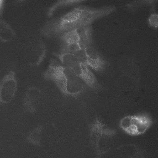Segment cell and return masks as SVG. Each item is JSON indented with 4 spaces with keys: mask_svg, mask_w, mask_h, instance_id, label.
Listing matches in <instances>:
<instances>
[{
    "mask_svg": "<svg viewBox=\"0 0 158 158\" xmlns=\"http://www.w3.org/2000/svg\"><path fill=\"white\" fill-rule=\"evenodd\" d=\"M7 35L8 34L10 35H13V32L11 29L7 24L2 22H0V35ZM8 35H9L7 34Z\"/></svg>",
    "mask_w": 158,
    "mask_h": 158,
    "instance_id": "cell-13",
    "label": "cell"
},
{
    "mask_svg": "<svg viewBox=\"0 0 158 158\" xmlns=\"http://www.w3.org/2000/svg\"><path fill=\"white\" fill-rule=\"evenodd\" d=\"M61 63L70 69L74 73L90 88L96 86V77L88 67L80 61L73 54L67 52L53 53Z\"/></svg>",
    "mask_w": 158,
    "mask_h": 158,
    "instance_id": "cell-3",
    "label": "cell"
},
{
    "mask_svg": "<svg viewBox=\"0 0 158 158\" xmlns=\"http://www.w3.org/2000/svg\"><path fill=\"white\" fill-rule=\"evenodd\" d=\"M3 1L2 0H0V7L2 5V3Z\"/></svg>",
    "mask_w": 158,
    "mask_h": 158,
    "instance_id": "cell-16",
    "label": "cell"
},
{
    "mask_svg": "<svg viewBox=\"0 0 158 158\" xmlns=\"http://www.w3.org/2000/svg\"><path fill=\"white\" fill-rule=\"evenodd\" d=\"M43 98V93L40 88L35 86L30 87L27 91L24 98V106L26 110L30 113L36 112Z\"/></svg>",
    "mask_w": 158,
    "mask_h": 158,
    "instance_id": "cell-7",
    "label": "cell"
},
{
    "mask_svg": "<svg viewBox=\"0 0 158 158\" xmlns=\"http://www.w3.org/2000/svg\"><path fill=\"white\" fill-rule=\"evenodd\" d=\"M130 158H143L141 152L137 149L135 154Z\"/></svg>",
    "mask_w": 158,
    "mask_h": 158,
    "instance_id": "cell-15",
    "label": "cell"
},
{
    "mask_svg": "<svg viewBox=\"0 0 158 158\" xmlns=\"http://www.w3.org/2000/svg\"><path fill=\"white\" fill-rule=\"evenodd\" d=\"M60 38L65 44L75 43H78L79 38L76 29L62 33Z\"/></svg>",
    "mask_w": 158,
    "mask_h": 158,
    "instance_id": "cell-11",
    "label": "cell"
},
{
    "mask_svg": "<svg viewBox=\"0 0 158 158\" xmlns=\"http://www.w3.org/2000/svg\"><path fill=\"white\" fill-rule=\"evenodd\" d=\"M106 125L100 118L97 117L89 126V136L91 142L98 153H100L99 143L103 134L104 127Z\"/></svg>",
    "mask_w": 158,
    "mask_h": 158,
    "instance_id": "cell-8",
    "label": "cell"
},
{
    "mask_svg": "<svg viewBox=\"0 0 158 158\" xmlns=\"http://www.w3.org/2000/svg\"><path fill=\"white\" fill-rule=\"evenodd\" d=\"M79 40V44L81 49L91 45L92 41V27L90 26L82 27L76 29Z\"/></svg>",
    "mask_w": 158,
    "mask_h": 158,
    "instance_id": "cell-9",
    "label": "cell"
},
{
    "mask_svg": "<svg viewBox=\"0 0 158 158\" xmlns=\"http://www.w3.org/2000/svg\"><path fill=\"white\" fill-rule=\"evenodd\" d=\"M83 0H61L58 1L51 6L48 10L47 15L48 16H51L53 12L58 8L61 7L64 5H69L75 3H77L79 2H83Z\"/></svg>",
    "mask_w": 158,
    "mask_h": 158,
    "instance_id": "cell-12",
    "label": "cell"
},
{
    "mask_svg": "<svg viewBox=\"0 0 158 158\" xmlns=\"http://www.w3.org/2000/svg\"><path fill=\"white\" fill-rule=\"evenodd\" d=\"M46 125L45 124L38 126L31 130L26 138L27 142L34 145L40 146L42 134Z\"/></svg>",
    "mask_w": 158,
    "mask_h": 158,
    "instance_id": "cell-10",
    "label": "cell"
},
{
    "mask_svg": "<svg viewBox=\"0 0 158 158\" xmlns=\"http://www.w3.org/2000/svg\"><path fill=\"white\" fill-rule=\"evenodd\" d=\"M151 118L146 115H136L126 116L120 122L121 129L132 135H140L145 133L151 126Z\"/></svg>",
    "mask_w": 158,
    "mask_h": 158,
    "instance_id": "cell-4",
    "label": "cell"
},
{
    "mask_svg": "<svg viewBox=\"0 0 158 158\" xmlns=\"http://www.w3.org/2000/svg\"><path fill=\"white\" fill-rule=\"evenodd\" d=\"M73 54L80 61L95 71H101L104 68L105 61L91 45Z\"/></svg>",
    "mask_w": 158,
    "mask_h": 158,
    "instance_id": "cell-5",
    "label": "cell"
},
{
    "mask_svg": "<svg viewBox=\"0 0 158 158\" xmlns=\"http://www.w3.org/2000/svg\"><path fill=\"white\" fill-rule=\"evenodd\" d=\"M44 79L52 82L65 96L76 98L85 90L86 85L69 68L51 58L43 74Z\"/></svg>",
    "mask_w": 158,
    "mask_h": 158,
    "instance_id": "cell-2",
    "label": "cell"
},
{
    "mask_svg": "<svg viewBox=\"0 0 158 158\" xmlns=\"http://www.w3.org/2000/svg\"><path fill=\"white\" fill-rule=\"evenodd\" d=\"M115 9L114 6L99 8L78 6L60 17L47 21L41 33L44 36L51 37L80 27L90 26L96 19L109 15Z\"/></svg>",
    "mask_w": 158,
    "mask_h": 158,
    "instance_id": "cell-1",
    "label": "cell"
},
{
    "mask_svg": "<svg viewBox=\"0 0 158 158\" xmlns=\"http://www.w3.org/2000/svg\"><path fill=\"white\" fill-rule=\"evenodd\" d=\"M149 24L152 27L157 28L158 26V15L156 14L150 15L148 19Z\"/></svg>",
    "mask_w": 158,
    "mask_h": 158,
    "instance_id": "cell-14",
    "label": "cell"
},
{
    "mask_svg": "<svg viewBox=\"0 0 158 158\" xmlns=\"http://www.w3.org/2000/svg\"><path fill=\"white\" fill-rule=\"evenodd\" d=\"M17 87L15 73L13 71H10L4 77L0 84V104L10 102L15 96Z\"/></svg>",
    "mask_w": 158,
    "mask_h": 158,
    "instance_id": "cell-6",
    "label": "cell"
}]
</instances>
